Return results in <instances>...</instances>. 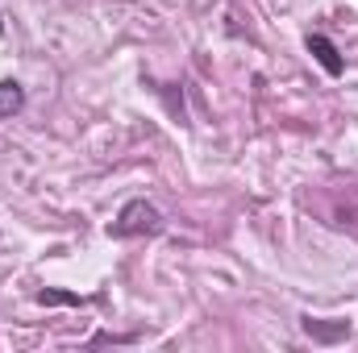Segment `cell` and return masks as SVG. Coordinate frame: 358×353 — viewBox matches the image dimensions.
<instances>
[{
	"mask_svg": "<svg viewBox=\"0 0 358 353\" xmlns=\"http://www.w3.org/2000/svg\"><path fill=\"white\" fill-rule=\"evenodd\" d=\"M159 229H163V212L150 200H129L113 220V237H150Z\"/></svg>",
	"mask_w": 358,
	"mask_h": 353,
	"instance_id": "obj_1",
	"label": "cell"
},
{
	"mask_svg": "<svg viewBox=\"0 0 358 353\" xmlns=\"http://www.w3.org/2000/svg\"><path fill=\"white\" fill-rule=\"evenodd\" d=\"M308 50L317 54V63H321L329 75H342V54H338V46H334L325 33H308Z\"/></svg>",
	"mask_w": 358,
	"mask_h": 353,
	"instance_id": "obj_2",
	"label": "cell"
},
{
	"mask_svg": "<svg viewBox=\"0 0 358 353\" xmlns=\"http://www.w3.org/2000/svg\"><path fill=\"white\" fill-rule=\"evenodd\" d=\"M21 108H25V88L17 80H0V121H8Z\"/></svg>",
	"mask_w": 358,
	"mask_h": 353,
	"instance_id": "obj_3",
	"label": "cell"
},
{
	"mask_svg": "<svg viewBox=\"0 0 358 353\" xmlns=\"http://www.w3.org/2000/svg\"><path fill=\"white\" fill-rule=\"evenodd\" d=\"M0 33H4V21H0Z\"/></svg>",
	"mask_w": 358,
	"mask_h": 353,
	"instance_id": "obj_4",
	"label": "cell"
}]
</instances>
